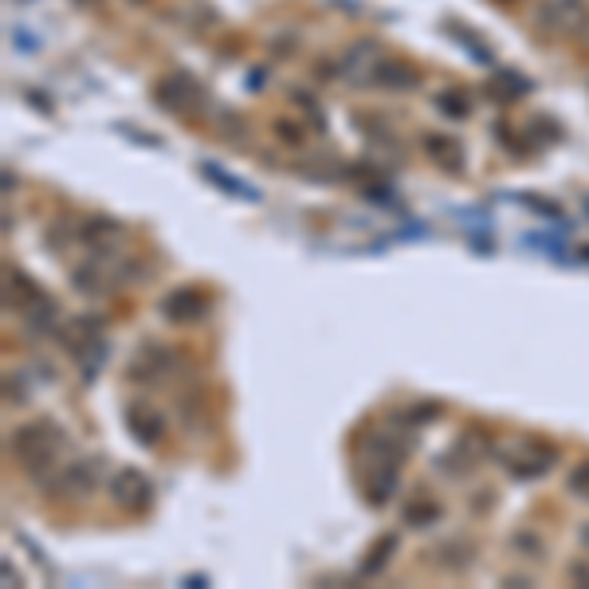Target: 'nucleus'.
Instances as JSON below:
<instances>
[{
	"mask_svg": "<svg viewBox=\"0 0 589 589\" xmlns=\"http://www.w3.org/2000/svg\"><path fill=\"white\" fill-rule=\"evenodd\" d=\"M64 449H67V437L64 429H59L56 421H47V417H39V421H29L20 424L16 432H12L9 440V452L12 460H16L20 468L29 472L36 484H52V476H56L59 468H64Z\"/></svg>",
	"mask_w": 589,
	"mask_h": 589,
	"instance_id": "obj_1",
	"label": "nucleus"
},
{
	"mask_svg": "<svg viewBox=\"0 0 589 589\" xmlns=\"http://www.w3.org/2000/svg\"><path fill=\"white\" fill-rule=\"evenodd\" d=\"M154 103L169 114H181V118H193L201 106H205V91L189 71H169L154 83Z\"/></svg>",
	"mask_w": 589,
	"mask_h": 589,
	"instance_id": "obj_2",
	"label": "nucleus"
},
{
	"mask_svg": "<svg viewBox=\"0 0 589 589\" xmlns=\"http://www.w3.org/2000/svg\"><path fill=\"white\" fill-rule=\"evenodd\" d=\"M539 29L554 39H581L589 32V4L586 0H546L539 9Z\"/></svg>",
	"mask_w": 589,
	"mask_h": 589,
	"instance_id": "obj_3",
	"label": "nucleus"
},
{
	"mask_svg": "<svg viewBox=\"0 0 589 589\" xmlns=\"http://www.w3.org/2000/svg\"><path fill=\"white\" fill-rule=\"evenodd\" d=\"M106 491H111V503L126 514H138L154 503V484L150 476H141L138 468H118L106 479Z\"/></svg>",
	"mask_w": 589,
	"mask_h": 589,
	"instance_id": "obj_4",
	"label": "nucleus"
},
{
	"mask_svg": "<svg viewBox=\"0 0 589 589\" xmlns=\"http://www.w3.org/2000/svg\"><path fill=\"white\" fill-rule=\"evenodd\" d=\"M554 460H558V449H554V444H543V440H519V444L507 452V472H511L514 479H534V476H543V472H551Z\"/></svg>",
	"mask_w": 589,
	"mask_h": 589,
	"instance_id": "obj_5",
	"label": "nucleus"
},
{
	"mask_svg": "<svg viewBox=\"0 0 589 589\" xmlns=\"http://www.w3.org/2000/svg\"><path fill=\"white\" fill-rule=\"evenodd\" d=\"M94 484H99V460H71V464H64V468L52 476V491H56L59 499H87L94 491Z\"/></svg>",
	"mask_w": 589,
	"mask_h": 589,
	"instance_id": "obj_6",
	"label": "nucleus"
},
{
	"mask_svg": "<svg viewBox=\"0 0 589 589\" xmlns=\"http://www.w3.org/2000/svg\"><path fill=\"white\" fill-rule=\"evenodd\" d=\"M382 59L385 56L377 52V44H354L350 52H342V64H338L335 71L354 87H374V76H377V67H382Z\"/></svg>",
	"mask_w": 589,
	"mask_h": 589,
	"instance_id": "obj_7",
	"label": "nucleus"
},
{
	"mask_svg": "<svg viewBox=\"0 0 589 589\" xmlns=\"http://www.w3.org/2000/svg\"><path fill=\"white\" fill-rule=\"evenodd\" d=\"M161 315L178 327H189V322H201L208 315V291L201 287H178L169 291L166 303H161Z\"/></svg>",
	"mask_w": 589,
	"mask_h": 589,
	"instance_id": "obj_8",
	"label": "nucleus"
},
{
	"mask_svg": "<svg viewBox=\"0 0 589 589\" xmlns=\"http://www.w3.org/2000/svg\"><path fill=\"white\" fill-rule=\"evenodd\" d=\"M44 299L47 295L29 280V275L20 272V268H9V275H4V303H9V307H16L20 315H29V310Z\"/></svg>",
	"mask_w": 589,
	"mask_h": 589,
	"instance_id": "obj_9",
	"label": "nucleus"
},
{
	"mask_svg": "<svg viewBox=\"0 0 589 589\" xmlns=\"http://www.w3.org/2000/svg\"><path fill=\"white\" fill-rule=\"evenodd\" d=\"M126 421H131L134 440H141V444H158V440L166 437V417H161L158 409H150V405H146V401L131 405V412H126Z\"/></svg>",
	"mask_w": 589,
	"mask_h": 589,
	"instance_id": "obj_10",
	"label": "nucleus"
},
{
	"mask_svg": "<svg viewBox=\"0 0 589 589\" xmlns=\"http://www.w3.org/2000/svg\"><path fill=\"white\" fill-rule=\"evenodd\" d=\"M417 83H421V71L409 59H382L374 76V87H385V91H412Z\"/></svg>",
	"mask_w": 589,
	"mask_h": 589,
	"instance_id": "obj_11",
	"label": "nucleus"
},
{
	"mask_svg": "<svg viewBox=\"0 0 589 589\" xmlns=\"http://www.w3.org/2000/svg\"><path fill=\"white\" fill-rule=\"evenodd\" d=\"M424 158L432 166L449 169V173L464 169V150H460V141L452 134H424Z\"/></svg>",
	"mask_w": 589,
	"mask_h": 589,
	"instance_id": "obj_12",
	"label": "nucleus"
},
{
	"mask_svg": "<svg viewBox=\"0 0 589 589\" xmlns=\"http://www.w3.org/2000/svg\"><path fill=\"white\" fill-rule=\"evenodd\" d=\"M111 236H118V225H114L111 216H91V220H83L76 228V240L83 248H106V243H114Z\"/></svg>",
	"mask_w": 589,
	"mask_h": 589,
	"instance_id": "obj_13",
	"label": "nucleus"
},
{
	"mask_svg": "<svg viewBox=\"0 0 589 589\" xmlns=\"http://www.w3.org/2000/svg\"><path fill=\"white\" fill-rule=\"evenodd\" d=\"M393 551H397V534H382L374 546H370V558L362 562V574L365 578H374V574L385 570V562L393 558Z\"/></svg>",
	"mask_w": 589,
	"mask_h": 589,
	"instance_id": "obj_14",
	"label": "nucleus"
},
{
	"mask_svg": "<svg viewBox=\"0 0 589 589\" xmlns=\"http://www.w3.org/2000/svg\"><path fill=\"white\" fill-rule=\"evenodd\" d=\"M437 111L444 114V118H468L472 114V99L464 91H456V87H449V91L437 94Z\"/></svg>",
	"mask_w": 589,
	"mask_h": 589,
	"instance_id": "obj_15",
	"label": "nucleus"
},
{
	"mask_svg": "<svg viewBox=\"0 0 589 589\" xmlns=\"http://www.w3.org/2000/svg\"><path fill=\"white\" fill-rule=\"evenodd\" d=\"M401 519L409 526H429V523H437V519H440V503H437V499H424V496L412 499V503L401 511Z\"/></svg>",
	"mask_w": 589,
	"mask_h": 589,
	"instance_id": "obj_16",
	"label": "nucleus"
},
{
	"mask_svg": "<svg viewBox=\"0 0 589 589\" xmlns=\"http://www.w3.org/2000/svg\"><path fill=\"white\" fill-rule=\"evenodd\" d=\"M519 94H526V79L503 71V76H499V87H496V99H519Z\"/></svg>",
	"mask_w": 589,
	"mask_h": 589,
	"instance_id": "obj_17",
	"label": "nucleus"
},
{
	"mask_svg": "<svg viewBox=\"0 0 589 589\" xmlns=\"http://www.w3.org/2000/svg\"><path fill=\"white\" fill-rule=\"evenodd\" d=\"M570 491H574V496H578V499H586V503H589V460H581L578 468L570 472Z\"/></svg>",
	"mask_w": 589,
	"mask_h": 589,
	"instance_id": "obj_18",
	"label": "nucleus"
},
{
	"mask_svg": "<svg viewBox=\"0 0 589 589\" xmlns=\"http://www.w3.org/2000/svg\"><path fill=\"white\" fill-rule=\"evenodd\" d=\"M275 134H280V138L287 141V146H303V138H307V134H303V126H299V122H287V118H280V122H275Z\"/></svg>",
	"mask_w": 589,
	"mask_h": 589,
	"instance_id": "obj_19",
	"label": "nucleus"
},
{
	"mask_svg": "<svg viewBox=\"0 0 589 589\" xmlns=\"http://www.w3.org/2000/svg\"><path fill=\"white\" fill-rule=\"evenodd\" d=\"M570 578H574V581H589V566H581V562H574V566H570Z\"/></svg>",
	"mask_w": 589,
	"mask_h": 589,
	"instance_id": "obj_20",
	"label": "nucleus"
},
{
	"mask_svg": "<svg viewBox=\"0 0 589 589\" xmlns=\"http://www.w3.org/2000/svg\"><path fill=\"white\" fill-rule=\"evenodd\" d=\"M499 4H511V0H499Z\"/></svg>",
	"mask_w": 589,
	"mask_h": 589,
	"instance_id": "obj_21",
	"label": "nucleus"
}]
</instances>
